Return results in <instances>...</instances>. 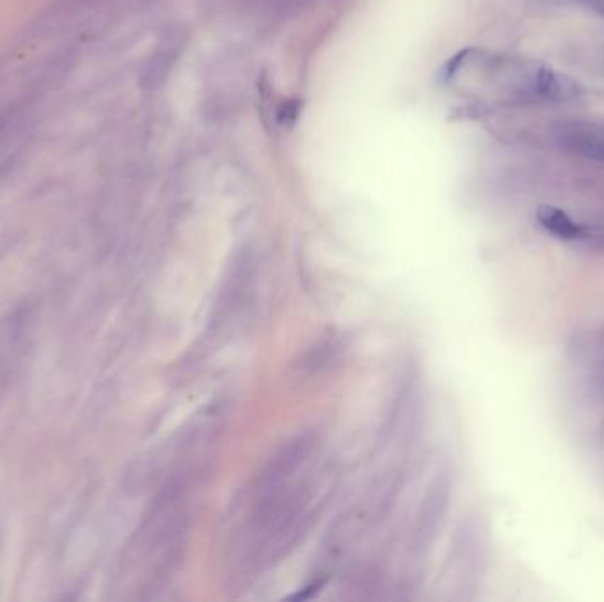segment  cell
<instances>
[{
  "label": "cell",
  "mask_w": 604,
  "mask_h": 602,
  "mask_svg": "<svg viewBox=\"0 0 604 602\" xmlns=\"http://www.w3.org/2000/svg\"><path fill=\"white\" fill-rule=\"evenodd\" d=\"M315 458V437L299 435L281 445L255 475L241 525L230 541V572L239 583L257 580L310 527L317 502Z\"/></svg>",
  "instance_id": "1"
},
{
  "label": "cell",
  "mask_w": 604,
  "mask_h": 602,
  "mask_svg": "<svg viewBox=\"0 0 604 602\" xmlns=\"http://www.w3.org/2000/svg\"><path fill=\"white\" fill-rule=\"evenodd\" d=\"M525 91L550 101H566L578 96V85L548 66L530 64L525 69Z\"/></svg>",
  "instance_id": "2"
},
{
  "label": "cell",
  "mask_w": 604,
  "mask_h": 602,
  "mask_svg": "<svg viewBox=\"0 0 604 602\" xmlns=\"http://www.w3.org/2000/svg\"><path fill=\"white\" fill-rule=\"evenodd\" d=\"M537 221L548 234L555 235V237L564 239V241H578V239H585L589 235L585 226L578 225L576 221L567 216L566 212L560 211L552 205L539 207Z\"/></svg>",
  "instance_id": "3"
},
{
  "label": "cell",
  "mask_w": 604,
  "mask_h": 602,
  "mask_svg": "<svg viewBox=\"0 0 604 602\" xmlns=\"http://www.w3.org/2000/svg\"><path fill=\"white\" fill-rule=\"evenodd\" d=\"M567 145L587 158L604 161V138L587 133H574L567 136Z\"/></svg>",
  "instance_id": "4"
}]
</instances>
